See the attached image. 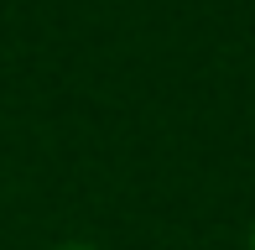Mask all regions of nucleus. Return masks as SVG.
Masks as SVG:
<instances>
[{"label": "nucleus", "instance_id": "nucleus-1", "mask_svg": "<svg viewBox=\"0 0 255 250\" xmlns=\"http://www.w3.org/2000/svg\"><path fill=\"white\" fill-rule=\"evenodd\" d=\"M250 250H255V235H250Z\"/></svg>", "mask_w": 255, "mask_h": 250}]
</instances>
